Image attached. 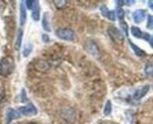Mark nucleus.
<instances>
[{
  "label": "nucleus",
  "mask_w": 153,
  "mask_h": 124,
  "mask_svg": "<svg viewBox=\"0 0 153 124\" xmlns=\"http://www.w3.org/2000/svg\"><path fill=\"white\" fill-rule=\"evenodd\" d=\"M24 4H25V6H26V8H31V10H32L34 1H33V0H26V1H24Z\"/></svg>",
  "instance_id": "25"
},
{
  "label": "nucleus",
  "mask_w": 153,
  "mask_h": 124,
  "mask_svg": "<svg viewBox=\"0 0 153 124\" xmlns=\"http://www.w3.org/2000/svg\"><path fill=\"white\" fill-rule=\"evenodd\" d=\"M145 74H146V76H149V77H152L153 76V65L152 63H147V65L145 66Z\"/></svg>",
  "instance_id": "20"
},
{
  "label": "nucleus",
  "mask_w": 153,
  "mask_h": 124,
  "mask_svg": "<svg viewBox=\"0 0 153 124\" xmlns=\"http://www.w3.org/2000/svg\"><path fill=\"white\" fill-rule=\"evenodd\" d=\"M62 117L66 120V121H68V122H71V118L73 120V121H76V112L73 111V109H70V108H66V109H64L62 110Z\"/></svg>",
  "instance_id": "11"
},
{
  "label": "nucleus",
  "mask_w": 153,
  "mask_h": 124,
  "mask_svg": "<svg viewBox=\"0 0 153 124\" xmlns=\"http://www.w3.org/2000/svg\"><path fill=\"white\" fill-rule=\"evenodd\" d=\"M130 46H131V48L133 49L134 54H135L137 56H141V57H143V56H145V55H146V53H145L141 48H139L138 46H135L133 42H131V41H130Z\"/></svg>",
  "instance_id": "14"
},
{
  "label": "nucleus",
  "mask_w": 153,
  "mask_h": 124,
  "mask_svg": "<svg viewBox=\"0 0 153 124\" xmlns=\"http://www.w3.org/2000/svg\"><path fill=\"white\" fill-rule=\"evenodd\" d=\"M32 19L34 21H38L40 19V7H39V2L37 0H34L33 7H32Z\"/></svg>",
  "instance_id": "12"
},
{
  "label": "nucleus",
  "mask_w": 153,
  "mask_h": 124,
  "mask_svg": "<svg viewBox=\"0 0 153 124\" xmlns=\"http://www.w3.org/2000/svg\"><path fill=\"white\" fill-rule=\"evenodd\" d=\"M107 33H108L110 37L112 39V41H114L115 43H123L124 42V34L118 28H115L113 26L112 27H108Z\"/></svg>",
  "instance_id": "3"
},
{
  "label": "nucleus",
  "mask_w": 153,
  "mask_h": 124,
  "mask_svg": "<svg viewBox=\"0 0 153 124\" xmlns=\"http://www.w3.org/2000/svg\"><path fill=\"white\" fill-rule=\"evenodd\" d=\"M115 18L118 17V19L120 20V21H124V18H125V12L123 11V8H120V7H118L117 10H115Z\"/></svg>",
  "instance_id": "18"
},
{
  "label": "nucleus",
  "mask_w": 153,
  "mask_h": 124,
  "mask_svg": "<svg viewBox=\"0 0 153 124\" xmlns=\"http://www.w3.org/2000/svg\"><path fill=\"white\" fill-rule=\"evenodd\" d=\"M100 11H101V14L105 17V18L110 19V20H112V21H114L115 19V13L114 11H111V10H108L105 5H102L101 7H100Z\"/></svg>",
  "instance_id": "10"
},
{
  "label": "nucleus",
  "mask_w": 153,
  "mask_h": 124,
  "mask_svg": "<svg viewBox=\"0 0 153 124\" xmlns=\"http://www.w3.org/2000/svg\"><path fill=\"white\" fill-rule=\"evenodd\" d=\"M13 69H14V61L12 57L6 56L0 61V74L2 76H8L10 74H12Z\"/></svg>",
  "instance_id": "1"
},
{
  "label": "nucleus",
  "mask_w": 153,
  "mask_h": 124,
  "mask_svg": "<svg viewBox=\"0 0 153 124\" xmlns=\"http://www.w3.org/2000/svg\"><path fill=\"white\" fill-rule=\"evenodd\" d=\"M18 112H19L20 116H34L38 114V110L33 103H28L26 106H21L18 110Z\"/></svg>",
  "instance_id": "4"
},
{
  "label": "nucleus",
  "mask_w": 153,
  "mask_h": 124,
  "mask_svg": "<svg viewBox=\"0 0 153 124\" xmlns=\"http://www.w3.org/2000/svg\"><path fill=\"white\" fill-rule=\"evenodd\" d=\"M150 45H151V47L153 48V36H151V41H150Z\"/></svg>",
  "instance_id": "30"
},
{
  "label": "nucleus",
  "mask_w": 153,
  "mask_h": 124,
  "mask_svg": "<svg viewBox=\"0 0 153 124\" xmlns=\"http://www.w3.org/2000/svg\"><path fill=\"white\" fill-rule=\"evenodd\" d=\"M21 102H27V97H26V90L22 89L21 90V98H20Z\"/></svg>",
  "instance_id": "26"
},
{
  "label": "nucleus",
  "mask_w": 153,
  "mask_h": 124,
  "mask_svg": "<svg viewBox=\"0 0 153 124\" xmlns=\"http://www.w3.org/2000/svg\"><path fill=\"white\" fill-rule=\"evenodd\" d=\"M131 33H132V35L135 36V37H138V39H144V40H146V41H151V36L150 34H147V33H144L140 28H138V27H131Z\"/></svg>",
  "instance_id": "5"
},
{
  "label": "nucleus",
  "mask_w": 153,
  "mask_h": 124,
  "mask_svg": "<svg viewBox=\"0 0 153 124\" xmlns=\"http://www.w3.org/2000/svg\"><path fill=\"white\" fill-rule=\"evenodd\" d=\"M132 18H133L135 23L143 22L145 20V18H146V11L145 10H137V11H134L133 14H132Z\"/></svg>",
  "instance_id": "8"
},
{
  "label": "nucleus",
  "mask_w": 153,
  "mask_h": 124,
  "mask_svg": "<svg viewBox=\"0 0 153 124\" xmlns=\"http://www.w3.org/2000/svg\"><path fill=\"white\" fill-rule=\"evenodd\" d=\"M6 124H11L14 120H17L18 117H20L19 112L17 111V110H14V109H7V111H6Z\"/></svg>",
  "instance_id": "7"
},
{
  "label": "nucleus",
  "mask_w": 153,
  "mask_h": 124,
  "mask_svg": "<svg viewBox=\"0 0 153 124\" xmlns=\"http://www.w3.org/2000/svg\"><path fill=\"white\" fill-rule=\"evenodd\" d=\"M147 4H149V7H150L151 10H153V0H150Z\"/></svg>",
  "instance_id": "29"
},
{
  "label": "nucleus",
  "mask_w": 153,
  "mask_h": 124,
  "mask_svg": "<svg viewBox=\"0 0 153 124\" xmlns=\"http://www.w3.org/2000/svg\"><path fill=\"white\" fill-rule=\"evenodd\" d=\"M21 43H22V31L19 29L18 31V34H17V40H16V48L17 49H20Z\"/></svg>",
  "instance_id": "16"
},
{
  "label": "nucleus",
  "mask_w": 153,
  "mask_h": 124,
  "mask_svg": "<svg viewBox=\"0 0 153 124\" xmlns=\"http://www.w3.org/2000/svg\"><path fill=\"white\" fill-rule=\"evenodd\" d=\"M147 29H153V15L147 17V25H146Z\"/></svg>",
  "instance_id": "23"
},
{
  "label": "nucleus",
  "mask_w": 153,
  "mask_h": 124,
  "mask_svg": "<svg viewBox=\"0 0 153 124\" xmlns=\"http://www.w3.org/2000/svg\"><path fill=\"white\" fill-rule=\"evenodd\" d=\"M26 6H25V4H24V1H21L20 2V26H22V25H25V22H26Z\"/></svg>",
  "instance_id": "13"
},
{
  "label": "nucleus",
  "mask_w": 153,
  "mask_h": 124,
  "mask_svg": "<svg viewBox=\"0 0 153 124\" xmlns=\"http://www.w3.org/2000/svg\"><path fill=\"white\" fill-rule=\"evenodd\" d=\"M56 34L59 39L65 40V41H73L76 39V34L71 28H59L57 29Z\"/></svg>",
  "instance_id": "2"
},
{
  "label": "nucleus",
  "mask_w": 153,
  "mask_h": 124,
  "mask_svg": "<svg viewBox=\"0 0 153 124\" xmlns=\"http://www.w3.org/2000/svg\"><path fill=\"white\" fill-rule=\"evenodd\" d=\"M54 5L57 8H64L67 6V1L66 0H54Z\"/></svg>",
  "instance_id": "21"
},
{
  "label": "nucleus",
  "mask_w": 153,
  "mask_h": 124,
  "mask_svg": "<svg viewBox=\"0 0 153 124\" xmlns=\"http://www.w3.org/2000/svg\"><path fill=\"white\" fill-rule=\"evenodd\" d=\"M4 95H5V92H4V89L0 87V101L4 98Z\"/></svg>",
  "instance_id": "28"
},
{
  "label": "nucleus",
  "mask_w": 153,
  "mask_h": 124,
  "mask_svg": "<svg viewBox=\"0 0 153 124\" xmlns=\"http://www.w3.org/2000/svg\"><path fill=\"white\" fill-rule=\"evenodd\" d=\"M118 6H123V5H133L134 4V0H117L115 1Z\"/></svg>",
  "instance_id": "22"
},
{
  "label": "nucleus",
  "mask_w": 153,
  "mask_h": 124,
  "mask_svg": "<svg viewBox=\"0 0 153 124\" xmlns=\"http://www.w3.org/2000/svg\"><path fill=\"white\" fill-rule=\"evenodd\" d=\"M42 40H44V42H48L50 41V36L47 35V34H42Z\"/></svg>",
  "instance_id": "27"
},
{
  "label": "nucleus",
  "mask_w": 153,
  "mask_h": 124,
  "mask_svg": "<svg viewBox=\"0 0 153 124\" xmlns=\"http://www.w3.org/2000/svg\"><path fill=\"white\" fill-rule=\"evenodd\" d=\"M120 26H121L123 32L125 33V35H127V34H128V27H127L126 22H125V21H120Z\"/></svg>",
  "instance_id": "24"
},
{
  "label": "nucleus",
  "mask_w": 153,
  "mask_h": 124,
  "mask_svg": "<svg viewBox=\"0 0 153 124\" xmlns=\"http://www.w3.org/2000/svg\"><path fill=\"white\" fill-rule=\"evenodd\" d=\"M42 28L46 31V32H50L51 28H50V25H48V14L45 13L44 17H42Z\"/></svg>",
  "instance_id": "15"
},
{
  "label": "nucleus",
  "mask_w": 153,
  "mask_h": 124,
  "mask_svg": "<svg viewBox=\"0 0 153 124\" xmlns=\"http://www.w3.org/2000/svg\"><path fill=\"white\" fill-rule=\"evenodd\" d=\"M27 124H37V123H27Z\"/></svg>",
  "instance_id": "31"
},
{
  "label": "nucleus",
  "mask_w": 153,
  "mask_h": 124,
  "mask_svg": "<svg viewBox=\"0 0 153 124\" xmlns=\"http://www.w3.org/2000/svg\"><path fill=\"white\" fill-rule=\"evenodd\" d=\"M32 49H33V46H32L31 43H27V45H25V46H24V51H22V55H24L25 57H27V56L31 54Z\"/></svg>",
  "instance_id": "17"
},
{
  "label": "nucleus",
  "mask_w": 153,
  "mask_h": 124,
  "mask_svg": "<svg viewBox=\"0 0 153 124\" xmlns=\"http://www.w3.org/2000/svg\"><path fill=\"white\" fill-rule=\"evenodd\" d=\"M151 88V86H149V84H146V86H144V87H141L140 89H137L135 90V92L133 94V98L135 101H140L147 92H149V90Z\"/></svg>",
  "instance_id": "6"
},
{
  "label": "nucleus",
  "mask_w": 153,
  "mask_h": 124,
  "mask_svg": "<svg viewBox=\"0 0 153 124\" xmlns=\"http://www.w3.org/2000/svg\"><path fill=\"white\" fill-rule=\"evenodd\" d=\"M85 48H86V51L91 54V55L98 56V54H99V48H98V46H97L93 41H87L86 45H85Z\"/></svg>",
  "instance_id": "9"
},
{
  "label": "nucleus",
  "mask_w": 153,
  "mask_h": 124,
  "mask_svg": "<svg viewBox=\"0 0 153 124\" xmlns=\"http://www.w3.org/2000/svg\"><path fill=\"white\" fill-rule=\"evenodd\" d=\"M112 112V102L111 101H107L106 102V106H105V109H104V115L105 116H108L111 115Z\"/></svg>",
  "instance_id": "19"
}]
</instances>
